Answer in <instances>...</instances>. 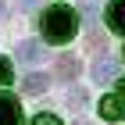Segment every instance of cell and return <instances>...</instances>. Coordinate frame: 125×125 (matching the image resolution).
<instances>
[{
    "instance_id": "16",
    "label": "cell",
    "mask_w": 125,
    "mask_h": 125,
    "mask_svg": "<svg viewBox=\"0 0 125 125\" xmlns=\"http://www.w3.org/2000/svg\"><path fill=\"white\" fill-rule=\"evenodd\" d=\"M75 125H89V122H82V118H79V122H75Z\"/></svg>"
},
{
    "instance_id": "1",
    "label": "cell",
    "mask_w": 125,
    "mask_h": 125,
    "mask_svg": "<svg viewBox=\"0 0 125 125\" xmlns=\"http://www.w3.org/2000/svg\"><path fill=\"white\" fill-rule=\"evenodd\" d=\"M39 29H43V39H47V43H68V39L75 36V29H79V18H75V11H72V7L54 4V7L43 11Z\"/></svg>"
},
{
    "instance_id": "4",
    "label": "cell",
    "mask_w": 125,
    "mask_h": 125,
    "mask_svg": "<svg viewBox=\"0 0 125 125\" xmlns=\"http://www.w3.org/2000/svg\"><path fill=\"white\" fill-rule=\"evenodd\" d=\"M47 86H50V75H47V72H32V75L21 79V93H29V96L47 93Z\"/></svg>"
},
{
    "instance_id": "6",
    "label": "cell",
    "mask_w": 125,
    "mask_h": 125,
    "mask_svg": "<svg viewBox=\"0 0 125 125\" xmlns=\"http://www.w3.org/2000/svg\"><path fill=\"white\" fill-rule=\"evenodd\" d=\"M118 75V64H115V57H100L93 64V82H100V86H107L111 79Z\"/></svg>"
},
{
    "instance_id": "9",
    "label": "cell",
    "mask_w": 125,
    "mask_h": 125,
    "mask_svg": "<svg viewBox=\"0 0 125 125\" xmlns=\"http://www.w3.org/2000/svg\"><path fill=\"white\" fill-rule=\"evenodd\" d=\"M11 79H14V72H11V57H0V86H7Z\"/></svg>"
},
{
    "instance_id": "7",
    "label": "cell",
    "mask_w": 125,
    "mask_h": 125,
    "mask_svg": "<svg viewBox=\"0 0 125 125\" xmlns=\"http://www.w3.org/2000/svg\"><path fill=\"white\" fill-rule=\"evenodd\" d=\"M54 72H57V79L72 82V79L79 75V57H75V54H61V57H57V68H54Z\"/></svg>"
},
{
    "instance_id": "13",
    "label": "cell",
    "mask_w": 125,
    "mask_h": 125,
    "mask_svg": "<svg viewBox=\"0 0 125 125\" xmlns=\"http://www.w3.org/2000/svg\"><path fill=\"white\" fill-rule=\"evenodd\" d=\"M18 4H21L25 11H29V7H39V0H18Z\"/></svg>"
},
{
    "instance_id": "14",
    "label": "cell",
    "mask_w": 125,
    "mask_h": 125,
    "mask_svg": "<svg viewBox=\"0 0 125 125\" xmlns=\"http://www.w3.org/2000/svg\"><path fill=\"white\" fill-rule=\"evenodd\" d=\"M118 96H122V100H125V79H122V82H118Z\"/></svg>"
},
{
    "instance_id": "15",
    "label": "cell",
    "mask_w": 125,
    "mask_h": 125,
    "mask_svg": "<svg viewBox=\"0 0 125 125\" xmlns=\"http://www.w3.org/2000/svg\"><path fill=\"white\" fill-rule=\"evenodd\" d=\"M4 11H7V4H4V0H0V18H4Z\"/></svg>"
},
{
    "instance_id": "10",
    "label": "cell",
    "mask_w": 125,
    "mask_h": 125,
    "mask_svg": "<svg viewBox=\"0 0 125 125\" xmlns=\"http://www.w3.org/2000/svg\"><path fill=\"white\" fill-rule=\"evenodd\" d=\"M79 7L86 11V21L96 18V11H100V0H79Z\"/></svg>"
},
{
    "instance_id": "8",
    "label": "cell",
    "mask_w": 125,
    "mask_h": 125,
    "mask_svg": "<svg viewBox=\"0 0 125 125\" xmlns=\"http://www.w3.org/2000/svg\"><path fill=\"white\" fill-rule=\"evenodd\" d=\"M18 61H25V64H36V61H43V47H39L36 39H25V43H18Z\"/></svg>"
},
{
    "instance_id": "3",
    "label": "cell",
    "mask_w": 125,
    "mask_h": 125,
    "mask_svg": "<svg viewBox=\"0 0 125 125\" xmlns=\"http://www.w3.org/2000/svg\"><path fill=\"white\" fill-rule=\"evenodd\" d=\"M100 118H107V122H122L125 118V100L115 93H107L104 100H100Z\"/></svg>"
},
{
    "instance_id": "11",
    "label": "cell",
    "mask_w": 125,
    "mask_h": 125,
    "mask_svg": "<svg viewBox=\"0 0 125 125\" xmlns=\"http://www.w3.org/2000/svg\"><path fill=\"white\" fill-rule=\"evenodd\" d=\"M32 125H61V118H57V115H50V111H43V115L32 118Z\"/></svg>"
},
{
    "instance_id": "12",
    "label": "cell",
    "mask_w": 125,
    "mask_h": 125,
    "mask_svg": "<svg viewBox=\"0 0 125 125\" xmlns=\"http://www.w3.org/2000/svg\"><path fill=\"white\" fill-rule=\"evenodd\" d=\"M68 104H72V107H82V104H86V89H72V93H68Z\"/></svg>"
},
{
    "instance_id": "5",
    "label": "cell",
    "mask_w": 125,
    "mask_h": 125,
    "mask_svg": "<svg viewBox=\"0 0 125 125\" xmlns=\"http://www.w3.org/2000/svg\"><path fill=\"white\" fill-rule=\"evenodd\" d=\"M107 25H111V32H118V36H125V0H115V4H107Z\"/></svg>"
},
{
    "instance_id": "2",
    "label": "cell",
    "mask_w": 125,
    "mask_h": 125,
    "mask_svg": "<svg viewBox=\"0 0 125 125\" xmlns=\"http://www.w3.org/2000/svg\"><path fill=\"white\" fill-rule=\"evenodd\" d=\"M0 125H21V107L11 93H0Z\"/></svg>"
}]
</instances>
